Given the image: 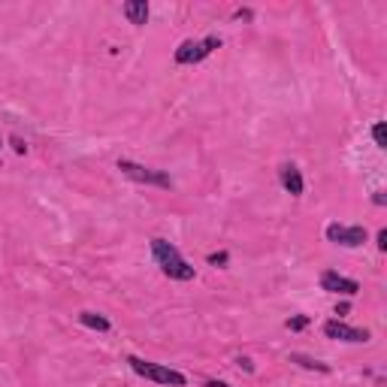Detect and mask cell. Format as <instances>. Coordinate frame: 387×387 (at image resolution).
Masks as SVG:
<instances>
[{"instance_id":"cell-16","label":"cell","mask_w":387,"mask_h":387,"mask_svg":"<svg viewBox=\"0 0 387 387\" xmlns=\"http://www.w3.org/2000/svg\"><path fill=\"white\" fill-rule=\"evenodd\" d=\"M236 363H239V366H242V369H248V372H251V369H254V366H251V360H248V357H239V360H236Z\"/></svg>"},{"instance_id":"cell-12","label":"cell","mask_w":387,"mask_h":387,"mask_svg":"<svg viewBox=\"0 0 387 387\" xmlns=\"http://www.w3.org/2000/svg\"><path fill=\"white\" fill-rule=\"evenodd\" d=\"M372 139H375V146H379V148H387V127H384V121H379V125L372 127Z\"/></svg>"},{"instance_id":"cell-6","label":"cell","mask_w":387,"mask_h":387,"mask_svg":"<svg viewBox=\"0 0 387 387\" xmlns=\"http://www.w3.org/2000/svg\"><path fill=\"white\" fill-rule=\"evenodd\" d=\"M321 291L342 293V297H354V293L360 291V284L354 279H348V276H339L336 269H327V272H321Z\"/></svg>"},{"instance_id":"cell-2","label":"cell","mask_w":387,"mask_h":387,"mask_svg":"<svg viewBox=\"0 0 387 387\" xmlns=\"http://www.w3.org/2000/svg\"><path fill=\"white\" fill-rule=\"evenodd\" d=\"M127 363H130V369H134L137 375H142V379H148V381L172 384V387H185V384H188L185 375L176 372V369H170V366L148 363V360H142V357H127Z\"/></svg>"},{"instance_id":"cell-11","label":"cell","mask_w":387,"mask_h":387,"mask_svg":"<svg viewBox=\"0 0 387 387\" xmlns=\"http://www.w3.org/2000/svg\"><path fill=\"white\" fill-rule=\"evenodd\" d=\"M291 363H300L303 369H318V372H330V366H327V363H321V360H312V357H303V354H291Z\"/></svg>"},{"instance_id":"cell-1","label":"cell","mask_w":387,"mask_h":387,"mask_svg":"<svg viewBox=\"0 0 387 387\" xmlns=\"http://www.w3.org/2000/svg\"><path fill=\"white\" fill-rule=\"evenodd\" d=\"M151 254H155V263L160 267L164 276L176 279V281H191L194 279V267L185 258H182L179 248L172 246V242L155 236V239H151Z\"/></svg>"},{"instance_id":"cell-9","label":"cell","mask_w":387,"mask_h":387,"mask_svg":"<svg viewBox=\"0 0 387 387\" xmlns=\"http://www.w3.org/2000/svg\"><path fill=\"white\" fill-rule=\"evenodd\" d=\"M125 15H127L130 25H146L148 22V4H146V0H127Z\"/></svg>"},{"instance_id":"cell-4","label":"cell","mask_w":387,"mask_h":387,"mask_svg":"<svg viewBox=\"0 0 387 387\" xmlns=\"http://www.w3.org/2000/svg\"><path fill=\"white\" fill-rule=\"evenodd\" d=\"M118 170L125 172L127 179L139 182V185H158V188H172V179L167 176V172H160V170H148V167L137 164V160H127V158H121V160H118Z\"/></svg>"},{"instance_id":"cell-7","label":"cell","mask_w":387,"mask_h":387,"mask_svg":"<svg viewBox=\"0 0 387 387\" xmlns=\"http://www.w3.org/2000/svg\"><path fill=\"white\" fill-rule=\"evenodd\" d=\"M324 336L327 339H339V342H369V333L357 330V327H348L345 321H327L324 324Z\"/></svg>"},{"instance_id":"cell-17","label":"cell","mask_w":387,"mask_h":387,"mask_svg":"<svg viewBox=\"0 0 387 387\" xmlns=\"http://www.w3.org/2000/svg\"><path fill=\"white\" fill-rule=\"evenodd\" d=\"M13 146H15V151H18V155H22V151H25V142H22V139H18V137L13 139Z\"/></svg>"},{"instance_id":"cell-5","label":"cell","mask_w":387,"mask_h":387,"mask_svg":"<svg viewBox=\"0 0 387 387\" xmlns=\"http://www.w3.org/2000/svg\"><path fill=\"white\" fill-rule=\"evenodd\" d=\"M327 239L345 248H360L366 242V227H360V224H327Z\"/></svg>"},{"instance_id":"cell-14","label":"cell","mask_w":387,"mask_h":387,"mask_svg":"<svg viewBox=\"0 0 387 387\" xmlns=\"http://www.w3.org/2000/svg\"><path fill=\"white\" fill-rule=\"evenodd\" d=\"M209 263H212V267H224V263H227V251H218V254H209Z\"/></svg>"},{"instance_id":"cell-10","label":"cell","mask_w":387,"mask_h":387,"mask_svg":"<svg viewBox=\"0 0 387 387\" xmlns=\"http://www.w3.org/2000/svg\"><path fill=\"white\" fill-rule=\"evenodd\" d=\"M79 321H82L85 327H91V330H100V333L109 330V321L103 318V315H97V312H82V315H79Z\"/></svg>"},{"instance_id":"cell-15","label":"cell","mask_w":387,"mask_h":387,"mask_svg":"<svg viewBox=\"0 0 387 387\" xmlns=\"http://www.w3.org/2000/svg\"><path fill=\"white\" fill-rule=\"evenodd\" d=\"M379 248H387V230H379Z\"/></svg>"},{"instance_id":"cell-8","label":"cell","mask_w":387,"mask_h":387,"mask_svg":"<svg viewBox=\"0 0 387 387\" xmlns=\"http://www.w3.org/2000/svg\"><path fill=\"white\" fill-rule=\"evenodd\" d=\"M279 182H281L284 191L293 194V197H300V194H303V176H300L297 164H281L279 167Z\"/></svg>"},{"instance_id":"cell-13","label":"cell","mask_w":387,"mask_h":387,"mask_svg":"<svg viewBox=\"0 0 387 387\" xmlns=\"http://www.w3.org/2000/svg\"><path fill=\"white\" fill-rule=\"evenodd\" d=\"M305 324H309V318H305V315H297V318L288 321V330H303Z\"/></svg>"},{"instance_id":"cell-3","label":"cell","mask_w":387,"mask_h":387,"mask_svg":"<svg viewBox=\"0 0 387 387\" xmlns=\"http://www.w3.org/2000/svg\"><path fill=\"white\" fill-rule=\"evenodd\" d=\"M215 49H221V37H206V39H185L179 49H176V64H200L203 58H209Z\"/></svg>"},{"instance_id":"cell-18","label":"cell","mask_w":387,"mask_h":387,"mask_svg":"<svg viewBox=\"0 0 387 387\" xmlns=\"http://www.w3.org/2000/svg\"><path fill=\"white\" fill-rule=\"evenodd\" d=\"M206 387H230V384H224V381H215V379H209Z\"/></svg>"}]
</instances>
